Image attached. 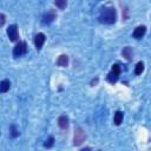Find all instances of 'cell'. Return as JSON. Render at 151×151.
<instances>
[{
  "mask_svg": "<svg viewBox=\"0 0 151 151\" xmlns=\"http://www.w3.org/2000/svg\"><path fill=\"white\" fill-rule=\"evenodd\" d=\"M44 42H45V34L44 33H38L34 37V45H35L37 50H40L42 47Z\"/></svg>",
  "mask_w": 151,
  "mask_h": 151,
  "instance_id": "6",
  "label": "cell"
},
{
  "mask_svg": "<svg viewBox=\"0 0 151 151\" xmlns=\"http://www.w3.org/2000/svg\"><path fill=\"white\" fill-rule=\"evenodd\" d=\"M143 71H144V64H143L142 61H139V63L136 65V70H134V72H136V74H140Z\"/></svg>",
  "mask_w": 151,
  "mask_h": 151,
  "instance_id": "15",
  "label": "cell"
},
{
  "mask_svg": "<svg viewBox=\"0 0 151 151\" xmlns=\"http://www.w3.org/2000/svg\"><path fill=\"white\" fill-rule=\"evenodd\" d=\"M122 55H123L126 60H131V59H132V55H133V52H132L131 47H129V46L124 47V48L122 50Z\"/></svg>",
  "mask_w": 151,
  "mask_h": 151,
  "instance_id": "9",
  "label": "cell"
},
{
  "mask_svg": "<svg viewBox=\"0 0 151 151\" xmlns=\"http://www.w3.org/2000/svg\"><path fill=\"white\" fill-rule=\"evenodd\" d=\"M85 139H86V134L84 130L81 127H77L74 131V136H73V144L76 146H79L85 142Z\"/></svg>",
  "mask_w": 151,
  "mask_h": 151,
  "instance_id": "2",
  "label": "cell"
},
{
  "mask_svg": "<svg viewBox=\"0 0 151 151\" xmlns=\"http://www.w3.org/2000/svg\"><path fill=\"white\" fill-rule=\"evenodd\" d=\"M53 143H54V138L51 136V137H48V139L45 142L44 146H45V147H51V146H53Z\"/></svg>",
  "mask_w": 151,
  "mask_h": 151,
  "instance_id": "16",
  "label": "cell"
},
{
  "mask_svg": "<svg viewBox=\"0 0 151 151\" xmlns=\"http://www.w3.org/2000/svg\"><path fill=\"white\" fill-rule=\"evenodd\" d=\"M55 18H57L55 12H54L53 9H51V11H48L47 13L44 14V17H42V22H44V24H51Z\"/></svg>",
  "mask_w": 151,
  "mask_h": 151,
  "instance_id": "5",
  "label": "cell"
},
{
  "mask_svg": "<svg viewBox=\"0 0 151 151\" xmlns=\"http://www.w3.org/2000/svg\"><path fill=\"white\" fill-rule=\"evenodd\" d=\"M112 72L119 76V73H120V67H119V65H117V64H114V65L112 66Z\"/></svg>",
  "mask_w": 151,
  "mask_h": 151,
  "instance_id": "17",
  "label": "cell"
},
{
  "mask_svg": "<svg viewBox=\"0 0 151 151\" xmlns=\"http://www.w3.org/2000/svg\"><path fill=\"white\" fill-rule=\"evenodd\" d=\"M107 80H109L111 84H114V83L118 80V74H116V73H113V72L109 73V76H107Z\"/></svg>",
  "mask_w": 151,
  "mask_h": 151,
  "instance_id": "14",
  "label": "cell"
},
{
  "mask_svg": "<svg viewBox=\"0 0 151 151\" xmlns=\"http://www.w3.org/2000/svg\"><path fill=\"white\" fill-rule=\"evenodd\" d=\"M122 122H123V112L122 111H117L114 113V117H113V123L116 125H120Z\"/></svg>",
  "mask_w": 151,
  "mask_h": 151,
  "instance_id": "11",
  "label": "cell"
},
{
  "mask_svg": "<svg viewBox=\"0 0 151 151\" xmlns=\"http://www.w3.org/2000/svg\"><path fill=\"white\" fill-rule=\"evenodd\" d=\"M4 24H5V15L0 14V26H2Z\"/></svg>",
  "mask_w": 151,
  "mask_h": 151,
  "instance_id": "19",
  "label": "cell"
},
{
  "mask_svg": "<svg viewBox=\"0 0 151 151\" xmlns=\"http://www.w3.org/2000/svg\"><path fill=\"white\" fill-rule=\"evenodd\" d=\"M57 65L58 66H61V67H66L68 65V57L66 54L59 55V58L57 59Z\"/></svg>",
  "mask_w": 151,
  "mask_h": 151,
  "instance_id": "8",
  "label": "cell"
},
{
  "mask_svg": "<svg viewBox=\"0 0 151 151\" xmlns=\"http://www.w3.org/2000/svg\"><path fill=\"white\" fill-rule=\"evenodd\" d=\"M9 86H11L9 80H7V79L2 80V81L0 83V92H7V91L9 90Z\"/></svg>",
  "mask_w": 151,
  "mask_h": 151,
  "instance_id": "12",
  "label": "cell"
},
{
  "mask_svg": "<svg viewBox=\"0 0 151 151\" xmlns=\"http://www.w3.org/2000/svg\"><path fill=\"white\" fill-rule=\"evenodd\" d=\"M58 124H59V126H60L61 129H67V127H68V118H67L66 116H61V117H59V119H58Z\"/></svg>",
  "mask_w": 151,
  "mask_h": 151,
  "instance_id": "10",
  "label": "cell"
},
{
  "mask_svg": "<svg viewBox=\"0 0 151 151\" xmlns=\"http://www.w3.org/2000/svg\"><path fill=\"white\" fill-rule=\"evenodd\" d=\"M7 34H8V38L11 41H15L18 40L19 38V33H18V28L15 25H11L8 28H7Z\"/></svg>",
  "mask_w": 151,
  "mask_h": 151,
  "instance_id": "4",
  "label": "cell"
},
{
  "mask_svg": "<svg viewBox=\"0 0 151 151\" xmlns=\"http://www.w3.org/2000/svg\"><path fill=\"white\" fill-rule=\"evenodd\" d=\"M26 51H27V45H26V42H25V41H19V42L15 45L14 50H13V55H14L15 58L21 57L22 54L26 53Z\"/></svg>",
  "mask_w": 151,
  "mask_h": 151,
  "instance_id": "3",
  "label": "cell"
},
{
  "mask_svg": "<svg viewBox=\"0 0 151 151\" xmlns=\"http://www.w3.org/2000/svg\"><path fill=\"white\" fill-rule=\"evenodd\" d=\"M146 32V27L145 26H138L134 31H133V38L136 39H140Z\"/></svg>",
  "mask_w": 151,
  "mask_h": 151,
  "instance_id": "7",
  "label": "cell"
},
{
  "mask_svg": "<svg viewBox=\"0 0 151 151\" xmlns=\"http://www.w3.org/2000/svg\"><path fill=\"white\" fill-rule=\"evenodd\" d=\"M98 19H99V21L101 24H106V25L114 24L116 22V19H117L116 9L113 7H105V8H103Z\"/></svg>",
  "mask_w": 151,
  "mask_h": 151,
  "instance_id": "1",
  "label": "cell"
},
{
  "mask_svg": "<svg viewBox=\"0 0 151 151\" xmlns=\"http://www.w3.org/2000/svg\"><path fill=\"white\" fill-rule=\"evenodd\" d=\"M11 131H12V136H13V137H17V136H18V131L15 130L14 126H11Z\"/></svg>",
  "mask_w": 151,
  "mask_h": 151,
  "instance_id": "18",
  "label": "cell"
},
{
  "mask_svg": "<svg viewBox=\"0 0 151 151\" xmlns=\"http://www.w3.org/2000/svg\"><path fill=\"white\" fill-rule=\"evenodd\" d=\"M54 4L59 9H64L66 7V5H67V0H55Z\"/></svg>",
  "mask_w": 151,
  "mask_h": 151,
  "instance_id": "13",
  "label": "cell"
}]
</instances>
